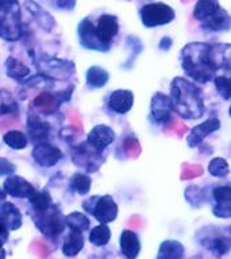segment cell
<instances>
[{
	"mask_svg": "<svg viewBox=\"0 0 231 259\" xmlns=\"http://www.w3.org/2000/svg\"><path fill=\"white\" fill-rule=\"evenodd\" d=\"M173 109L184 119L196 120L204 113L202 89L185 78L176 77L170 85Z\"/></svg>",
	"mask_w": 231,
	"mask_h": 259,
	"instance_id": "cell-1",
	"label": "cell"
},
{
	"mask_svg": "<svg viewBox=\"0 0 231 259\" xmlns=\"http://www.w3.org/2000/svg\"><path fill=\"white\" fill-rule=\"evenodd\" d=\"M181 65L186 76L198 82L214 80L215 73L210 60V44L194 42L181 50Z\"/></svg>",
	"mask_w": 231,
	"mask_h": 259,
	"instance_id": "cell-2",
	"label": "cell"
},
{
	"mask_svg": "<svg viewBox=\"0 0 231 259\" xmlns=\"http://www.w3.org/2000/svg\"><path fill=\"white\" fill-rule=\"evenodd\" d=\"M22 14L19 0H0V36L8 42L22 36Z\"/></svg>",
	"mask_w": 231,
	"mask_h": 259,
	"instance_id": "cell-3",
	"label": "cell"
},
{
	"mask_svg": "<svg viewBox=\"0 0 231 259\" xmlns=\"http://www.w3.org/2000/svg\"><path fill=\"white\" fill-rule=\"evenodd\" d=\"M32 219L35 223L36 228L41 231V234L45 238L57 240L60 238L61 234L64 232L66 222L65 216H62L58 206L54 204L42 210H32Z\"/></svg>",
	"mask_w": 231,
	"mask_h": 259,
	"instance_id": "cell-4",
	"label": "cell"
},
{
	"mask_svg": "<svg viewBox=\"0 0 231 259\" xmlns=\"http://www.w3.org/2000/svg\"><path fill=\"white\" fill-rule=\"evenodd\" d=\"M83 208L87 213L92 214L99 223L108 224L118 216V204L109 194L88 197L83 202Z\"/></svg>",
	"mask_w": 231,
	"mask_h": 259,
	"instance_id": "cell-5",
	"label": "cell"
},
{
	"mask_svg": "<svg viewBox=\"0 0 231 259\" xmlns=\"http://www.w3.org/2000/svg\"><path fill=\"white\" fill-rule=\"evenodd\" d=\"M139 16H141L142 24L145 27L151 28L165 26L173 22L176 18V12L168 4L156 2V3H147L142 6L139 10Z\"/></svg>",
	"mask_w": 231,
	"mask_h": 259,
	"instance_id": "cell-6",
	"label": "cell"
},
{
	"mask_svg": "<svg viewBox=\"0 0 231 259\" xmlns=\"http://www.w3.org/2000/svg\"><path fill=\"white\" fill-rule=\"evenodd\" d=\"M77 35L80 39V44L83 48L88 49V50H95V52L105 53L108 52V45H105L103 39L99 35V32L96 30V24L92 23V20L89 18H84L79 23L77 27Z\"/></svg>",
	"mask_w": 231,
	"mask_h": 259,
	"instance_id": "cell-7",
	"label": "cell"
},
{
	"mask_svg": "<svg viewBox=\"0 0 231 259\" xmlns=\"http://www.w3.org/2000/svg\"><path fill=\"white\" fill-rule=\"evenodd\" d=\"M31 155L34 161L42 167H53L64 157L62 151L52 143H49L48 141L36 143L32 149Z\"/></svg>",
	"mask_w": 231,
	"mask_h": 259,
	"instance_id": "cell-8",
	"label": "cell"
},
{
	"mask_svg": "<svg viewBox=\"0 0 231 259\" xmlns=\"http://www.w3.org/2000/svg\"><path fill=\"white\" fill-rule=\"evenodd\" d=\"M3 188L6 190V193L15 198L31 197L36 190L34 185H31V182H28L26 178L15 176V174L8 176L7 180L4 181Z\"/></svg>",
	"mask_w": 231,
	"mask_h": 259,
	"instance_id": "cell-9",
	"label": "cell"
},
{
	"mask_svg": "<svg viewBox=\"0 0 231 259\" xmlns=\"http://www.w3.org/2000/svg\"><path fill=\"white\" fill-rule=\"evenodd\" d=\"M113 141H115V133L111 127L105 124L95 125L87 137V143L99 153L104 151Z\"/></svg>",
	"mask_w": 231,
	"mask_h": 259,
	"instance_id": "cell-10",
	"label": "cell"
},
{
	"mask_svg": "<svg viewBox=\"0 0 231 259\" xmlns=\"http://www.w3.org/2000/svg\"><path fill=\"white\" fill-rule=\"evenodd\" d=\"M173 104L172 99L164 93H156L151 99V117L156 123H168L172 119Z\"/></svg>",
	"mask_w": 231,
	"mask_h": 259,
	"instance_id": "cell-11",
	"label": "cell"
},
{
	"mask_svg": "<svg viewBox=\"0 0 231 259\" xmlns=\"http://www.w3.org/2000/svg\"><path fill=\"white\" fill-rule=\"evenodd\" d=\"M41 70L45 74L44 77L64 80L66 77L72 76L74 70H76V68H74V64L70 62V61L48 60L45 61L44 65L41 66Z\"/></svg>",
	"mask_w": 231,
	"mask_h": 259,
	"instance_id": "cell-12",
	"label": "cell"
},
{
	"mask_svg": "<svg viewBox=\"0 0 231 259\" xmlns=\"http://www.w3.org/2000/svg\"><path fill=\"white\" fill-rule=\"evenodd\" d=\"M214 208L212 212L216 218H231V186H218L212 192Z\"/></svg>",
	"mask_w": 231,
	"mask_h": 259,
	"instance_id": "cell-13",
	"label": "cell"
},
{
	"mask_svg": "<svg viewBox=\"0 0 231 259\" xmlns=\"http://www.w3.org/2000/svg\"><path fill=\"white\" fill-rule=\"evenodd\" d=\"M220 128V120L216 117L208 119V120L203 121L202 124L196 125L190 130L189 135L186 138V143L189 147H198L204 139H206L210 134L215 133Z\"/></svg>",
	"mask_w": 231,
	"mask_h": 259,
	"instance_id": "cell-14",
	"label": "cell"
},
{
	"mask_svg": "<svg viewBox=\"0 0 231 259\" xmlns=\"http://www.w3.org/2000/svg\"><path fill=\"white\" fill-rule=\"evenodd\" d=\"M27 133L28 137L31 139V142L34 143H41V142H46L49 139V135H50V124L48 121L41 119L38 115L35 113H30L27 117Z\"/></svg>",
	"mask_w": 231,
	"mask_h": 259,
	"instance_id": "cell-15",
	"label": "cell"
},
{
	"mask_svg": "<svg viewBox=\"0 0 231 259\" xmlns=\"http://www.w3.org/2000/svg\"><path fill=\"white\" fill-rule=\"evenodd\" d=\"M96 30L101 39H103V42L105 45L111 46L113 38L119 32V22H118V18L115 15H111V14H103L97 19Z\"/></svg>",
	"mask_w": 231,
	"mask_h": 259,
	"instance_id": "cell-16",
	"label": "cell"
},
{
	"mask_svg": "<svg viewBox=\"0 0 231 259\" xmlns=\"http://www.w3.org/2000/svg\"><path fill=\"white\" fill-rule=\"evenodd\" d=\"M202 27L207 31H228L231 28V16L227 14L224 8L219 7L214 14H211L208 18L203 20Z\"/></svg>",
	"mask_w": 231,
	"mask_h": 259,
	"instance_id": "cell-17",
	"label": "cell"
},
{
	"mask_svg": "<svg viewBox=\"0 0 231 259\" xmlns=\"http://www.w3.org/2000/svg\"><path fill=\"white\" fill-rule=\"evenodd\" d=\"M64 101L65 100L64 97H62V95H61V92H42L40 96H36L35 99L32 100V107H35L40 112L45 113V115H50V113L56 112Z\"/></svg>",
	"mask_w": 231,
	"mask_h": 259,
	"instance_id": "cell-18",
	"label": "cell"
},
{
	"mask_svg": "<svg viewBox=\"0 0 231 259\" xmlns=\"http://www.w3.org/2000/svg\"><path fill=\"white\" fill-rule=\"evenodd\" d=\"M134 104V95L131 91L127 89H118L113 91L108 97V105L109 108L112 109L113 112L123 115L127 113L131 109Z\"/></svg>",
	"mask_w": 231,
	"mask_h": 259,
	"instance_id": "cell-19",
	"label": "cell"
},
{
	"mask_svg": "<svg viewBox=\"0 0 231 259\" xmlns=\"http://www.w3.org/2000/svg\"><path fill=\"white\" fill-rule=\"evenodd\" d=\"M0 223L10 231H16L23 224V216L12 202H3L0 204Z\"/></svg>",
	"mask_w": 231,
	"mask_h": 259,
	"instance_id": "cell-20",
	"label": "cell"
},
{
	"mask_svg": "<svg viewBox=\"0 0 231 259\" xmlns=\"http://www.w3.org/2000/svg\"><path fill=\"white\" fill-rule=\"evenodd\" d=\"M23 6L30 12V15H32V18L38 22L41 27L46 30V31H52L56 22H54V18L45 8L41 7L40 4L34 2V0H26Z\"/></svg>",
	"mask_w": 231,
	"mask_h": 259,
	"instance_id": "cell-21",
	"label": "cell"
},
{
	"mask_svg": "<svg viewBox=\"0 0 231 259\" xmlns=\"http://www.w3.org/2000/svg\"><path fill=\"white\" fill-rule=\"evenodd\" d=\"M119 243H121L122 254L125 255L126 258H137L139 251H141V242H139V238H138V235L134 231H123L121 234Z\"/></svg>",
	"mask_w": 231,
	"mask_h": 259,
	"instance_id": "cell-22",
	"label": "cell"
},
{
	"mask_svg": "<svg viewBox=\"0 0 231 259\" xmlns=\"http://www.w3.org/2000/svg\"><path fill=\"white\" fill-rule=\"evenodd\" d=\"M85 239L81 231L70 230L62 244V254L65 256H76L84 247Z\"/></svg>",
	"mask_w": 231,
	"mask_h": 259,
	"instance_id": "cell-23",
	"label": "cell"
},
{
	"mask_svg": "<svg viewBox=\"0 0 231 259\" xmlns=\"http://www.w3.org/2000/svg\"><path fill=\"white\" fill-rule=\"evenodd\" d=\"M109 80V74L105 69L93 65L85 73V81L89 88H103Z\"/></svg>",
	"mask_w": 231,
	"mask_h": 259,
	"instance_id": "cell-24",
	"label": "cell"
},
{
	"mask_svg": "<svg viewBox=\"0 0 231 259\" xmlns=\"http://www.w3.org/2000/svg\"><path fill=\"white\" fill-rule=\"evenodd\" d=\"M184 256V246L177 240H165L161 243L158 259H180Z\"/></svg>",
	"mask_w": 231,
	"mask_h": 259,
	"instance_id": "cell-25",
	"label": "cell"
},
{
	"mask_svg": "<svg viewBox=\"0 0 231 259\" xmlns=\"http://www.w3.org/2000/svg\"><path fill=\"white\" fill-rule=\"evenodd\" d=\"M6 72H7L8 77H11L16 81H22L28 77L30 68L22 64L19 60H16L15 57H8L6 61Z\"/></svg>",
	"mask_w": 231,
	"mask_h": 259,
	"instance_id": "cell-26",
	"label": "cell"
},
{
	"mask_svg": "<svg viewBox=\"0 0 231 259\" xmlns=\"http://www.w3.org/2000/svg\"><path fill=\"white\" fill-rule=\"evenodd\" d=\"M219 7H220V4L218 0H198L194 8L195 19L203 22L211 14H214Z\"/></svg>",
	"mask_w": 231,
	"mask_h": 259,
	"instance_id": "cell-27",
	"label": "cell"
},
{
	"mask_svg": "<svg viewBox=\"0 0 231 259\" xmlns=\"http://www.w3.org/2000/svg\"><path fill=\"white\" fill-rule=\"evenodd\" d=\"M92 185V180L88 174L85 173H74L69 180V186L73 192H76L80 196H85L89 193Z\"/></svg>",
	"mask_w": 231,
	"mask_h": 259,
	"instance_id": "cell-28",
	"label": "cell"
},
{
	"mask_svg": "<svg viewBox=\"0 0 231 259\" xmlns=\"http://www.w3.org/2000/svg\"><path fill=\"white\" fill-rule=\"evenodd\" d=\"M109 239H111V230L105 223H100L99 226L93 227L89 232V242L96 247H103L108 244Z\"/></svg>",
	"mask_w": 231,
	"mask_h": 259,
	"instance_id": "cell-29",
	"label": "cell"
},
{
	"mask_svg": "<svg viewBox=\"0 0 231 259\" xmlns=\"http://www.w3.org/2000/svg\"><path fill=\"white\" fill-rule=\"evenodd\" d=\"M4 143L12 150H23L27 147L28 139L22 131L18 130H11L3 135Z\"/></svg>",
	"mask_w": 231,
	"mask_h": 259,
	"instance_id": "cell-30",
	"label": "cell"
},
{
	"mask_svg": "<svg viewBox=\"0 0 231 259\" xmlns=\"http://www.w3.org/2000/svg\"><path fill=\"white\" fill-rule=\"evenodd\" d=\"M65 222H66V227H69V230H76L84 232L89 228L91 222L87 214L81 213V212H72L68 216H65Z\"/></svg>",
	"mask_w": 231,
	"mask_h": 259,
	"instance_id": "cell-31",
	"label": "cell"
},
{
	"mask_svg": "<svg viewBox=\"0 0 231 259\" xmlns=\"http://www.w3.org/2000/svg\"><path fill=\"white\" fill-rule=\"evenodd\" d=\"M28 202H30L32 210H42L52 205L53 200L48 190L42 189L35 190L31 197H28Z\"/></svg>",
	"mask_w": 231,
	"mask_h": 259,
	"instance_id": "cell-32",
	"label": "cell"
},
{
	"mask_svg": "<svg viewBox=\"0 0 231 259\" xmlns=\"http://www.w3.org/2000/svg\"><path fill=\"white\" fill-rule=\"evenodd\" d=\"M18 112V104L12 95L6 89H0V115H11Z\"/></svg>",
	"mask_w": 231,
	"mask_h": 259,
	"instance_id": "cell-33",
	"label": "cell"
},
{
	"mask_svg": "<svg viewBox=\"0 0 231 259\" xmlns=\"http://www.w3.org/2000/svg\"><path fill=\"white\" fill-rule=\"evenodd\" d=\"M208 250H211L214 254L223 255L230 250L231 239L228 236H215L210 243H204Z\"/></svg>",
	"mask_w": 231,
	"mask_h": 259,
	"instance_id": "cell-34",
	"label": "cell"
},
{
	"mask_svg": "<svg viewBox=\"0 0 231 259\" xmlns=\"http://www.w3.org/2000/svg\"><path fill=\"white\" fill-rule=\"evenodd\" d=\"M208 173L212 177L224 178L230 173V167L224 158H214L208 165Z\"/></svg>",
	"mask_w": 231,
	"mask_h": 259,
	"instance_id": "cell-35",
	"label": "cell"
},
{
	"mask_svg": "<svg viewBox=\"0 0 231 259\" xmlns=\"http://www.w3.org/2000/svg\"><path fill=\"white\" fill-rule=\"evenodd\" d=\"M215 87L219 95L224 99V100H230L231 99V77L227 76H218L214 78Z\"/></svg>",
	"mask_w": 231,
	"mask_h": 259,
	"instance_id": "cell-36",
	"label": "cell"
},
{
	"mask_svg": "<svg viewBox=\"0 0 231 259\" xmlns=\"http://www.w3.org/2000/svg\"><path fill=\"white\" fill-rule=\"evenodd\" d=\"M16 166L11 161H8L7 158L0 157V176H11L15 174Z\"/></svg>",
	"mask_w": 231,
	"mask_h": 259,
	"instance_id": "cell-37",
	"label": "cell"
},
{
	"mask_svg": "<svg viewBox=\"0 0 231 259\" xmlns=\"http://www.w3.org/2000/svg\"><path fill=\"white\" fill-rule=\"evenodd\" d=\"M77 0H53V4H54V7L57 10H60V11H66L70 12L74 10L76 7Z\"/></svg>",
	"mask_w": 231,
	"mask_h": 259,
	"instance_id": "cell-38",
	"label": "cell"
},
{
	"mask_svg": "<svg viewBox=\"0 0 231 259\" xmlns=\"http://www.w3.org/2000/svg\"><path fill=\"white\" fill-rule=\"evenodd\" d=\"M8 236H10V230L0 223V251L3 250L4 243L8 240Z\"/></svg>",
	"mask_w": 231,
	"mask_h": 259,
	"instance_id": "cell-39",
	"label": "cell"
},
{
	"mask_svg": "<svg viewBox=\"0 0 231 259\" xmlns=\"http://www.w3.org/2000/svg\"><path fill=\"white\" fill-rule=\"evenodd\" d=\"M170 46H172V39H170L169 36H164L161 39V42H160V48H161L162 50H169Z\"/></svg>",
	"mask_w": 231,
	"mask_h": 259,
	"instance_id": "cell-40",
	"label": "cell"
},
{
	"mask_svg": "<svg viewBox=\"0 0 231 259\" xmlns=\"http://www.w3.org/2000/svg\"><path fill=\"white\" fill-rule=\"evenodd\" d=\"M6 196H7V193H6V190H4V188H3V189L0 188V201H4V198H6Z\"/></svg>",
	"mask_w": 231,
	"mask_h": 259,
	"instance_id": "cell-41",
	"label": "cell"
},
{
	"mask_svg": "<svg viewBox=\"0 0 231 259\" xmlns=\"http://www.w3.org/2000/svg\"><path fill=\"white\" fill-rule=\"evenodd\" d=\"M228 113H230V116H231V107H230V109H228Z\"/></svg>",
	"mask_w": 231,
	"mask_h": 259,
	"instance_id": "cell-42",
	"label": "cell"
}]
</instances>
